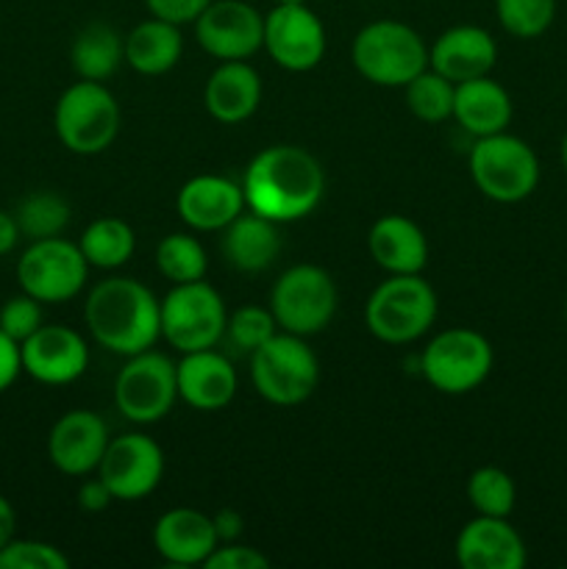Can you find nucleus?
<instances>
[{
  "label": "nucleus",
  "mask_w": 567,
  "mask_h": 569,
  "mask_svg": "<svg viewBox=\"0 0 567 569\" xmlns=\"http://www.w3.org/2000/svg\"><path fill=\"white\" fill-rule=\"evenodd\" d=\"M209 3L211 0H145L150 14L161 17L167 22H176V26L195 22Z\"/></svg>",
  "instance_id": "58836bf2"
},
{
  "label": "nucleus",
  "mask_w": 567,
  "mask_h": 569,
  "mask_svg": "<svg viewBox=\"0 0 567 569\" xmlns=\"http://www.w3.org/2000/svg\"><path fill=\"white\" fill-rule=\"evenodd\" d=\"M78 248H81L89 267L117 270L133 256L137 237H133V228L120 217H98V220L89 222L83 237L78 239Z\"/></svg>",
  "instance_id": "c85d7f7f"
},
{
  "label": "nucleus",
  "mask_w": 567,
  "mask_h": 569,
  "mask_svg": "<svg viewBox=\"0 0 567 569\" xmlns=\"http://www.w3.org/2000/svg\"><path fill=\"white\" fill-rule=\"evenodd\" d=\"M276 317L270 309H261V306H242V309L233 311L226 322V337L242 353H253L259 345H265L267 339L276 337Z\"/></svg>",
  "instance_id": "f704fd0d"
},
{
  "label": "nucleus",
  "mask_w": 567,
  "mask_h": 569,
  "mask_svg": "<svg viewBox=\"0 0 567 569\" xmlns=\"http://www.w3.org/2000/svg\"><path fill=\"white\" fill-rule=\"evenodd\" d=\"M83 320L100 348L126 359L153 348L161 337V303L137 278L115 276L92 287Z\"/></svg>",
  "instance_id": "f03ea898"
},
{
  "label": "nucleus",
  "mask_w": 567,
  "mask_h": 569,
  "mask_svg": "<svg viewBox=\"0 0 567 569\" xmlns=\"http://www.w3.org/2000/svg\"><path fill=\"white\" fill-rule=\"evenodd\" d=\"M178 400L176 365L159 350L128 356L115 381V406L126 420L150 426L170 415Z\"/></svg>",
  "instance_id": "9b49d317"
},
{
  "label": "nucleus",
  "mask_w": 567,
  "mask_h": 569,
  "mask_svg": "<svg viewBox=\"0 0 567 569\" xmlns=\"http://www.w3.org/2000/svg\"><path fill=\"white\" fill-rule=\"evenodd\" d=\"M454 120L476 139L506 131L511 122L509 92L489 76L456 83Z\"/></svg>",
  "instance_id": "393cba45"
},
{
  "label": "nucleus",
  "mask_w": 567,
  "mask_h": 569,
  "mask_svg": "<svg viewBox=\"0 0 567 569\" xmlns=\"http://www.w3.org/2000/svg\"><path fill=\"white\" fill-rule=\"evenodd\" d=\"M437 292L420 272L389 276L367 298L365 326L381 342L409 345L428 333L437 320Z\"/></svg>",
  "instance_id": "7ed1b4c3"
},
{
  "label": "nucleus",
  "mask_w": 567,
  "mask_h": 569,
  "mask_svg": "<svg viewBox=\"0 0 567 569\" xmlns=\"http://www.w3.org/2000/svg\"><path fill=\"white\" fill-rule=\"evenodd\" d=\"M559 156H561V167H565V172H567V133H565V139H561Z\"/></svg>",
  "instance_id": "a18cd8bd"
},
{
  "label": "nucleus",
  "mask_w": 567,
  "mask_h": 569,
  "mask_svg": "<svg viewBox=\"0 0 567 569\" xmlns=\"http://www.w3.org/2000/svg\"><path fill=\"white\" fill-rule=\"evenodd\" d=\"M276 3H284V6H292V3H306V0H276Z\"/></svg>",
  "instance_id": "49530a36"
},
{
  "label": "nucleus",
  "mask_w": 567,
  "mask_h": 569,
  "mask_svg": "<svg viewBox=\"0 0 567 569\" xmlns=\"http://www.w3.org/2000/svg\"><path fill=\"white\" fill-rule=\"evenodd\" d=\"M178 398L198 411L226 409L237 395V370L215 348L183 353L176 365Z\"/></svg>",
  "instance_id": "aec40b11"
},
{
  "label": "nucleus",
  "mask_w": 567,
  "mask_h": 569,
  "mask_svg": "<svg viewBox=\"0 0 567 569\" xmlns=\"http://www.w3.org/2000/svg\"><path fill=\"white\" fill-rule=\"evenodd\" d=\"M20 372H22L20 342H14L9 333L0 331V395H3L17 378H20Z\"/></svg>",
  "instance_id": "ea45409f"
},
{
  "label": "nucleus",
  "mask_w": 567,
  "mask_h": 569,
  "mask_svg": "<svg viewBox=\"0 0 567 569\" xmlns=\"http://www.w3.org/2000/svg\"><path fill=\"white\" fill-rule=\"evenodd\" d=\"M178 214L195 231H222L245 211L242 183L226 176H195L178 192Z\"/></svg>",
  "instance_id": "6ab92c4d"
},
{
  "label": "nucleus",
  "mask_w": 567,
  "mask_h": 569,
  "mask_svg": "<svg viewBox=\"0 0 567 569\" xmlns=\"http://www.w3.org/2000/svg\"><path fill=\"white\" fill-rule=\"evenodd\" d=\"M456 561L465 569H523L526 542L509 517L478 515L456 537Z\"/></svg>",
  "instance_id": "a211bd4d"
},
{
  "label": "nucleus",
  "mask_w": 567,
  "mask_h": 569,
  "mask_svg": "<svg viewBox=\"0 0 567 569\" xmlns=\"http://www.w3.org/2000/svg\"><path fill=\"white\" fill-rule=\"evenodd\" d=\"M56 137L70 153L98 156L120 131V106L100 81H78L61 92L53 111Z\"/></svg>",
  "instance_id": "423d86ee"
},
{
  "label": "nucleus",
  "mask_w": 567,
  "mask_h": 569,
  "mask_svg": "<svg viewBox=\"0 0 567 569\" xmlns=\"http://www.w3.org/2000/svg\"><path fill=\"white\" fill-rule=\"evenodd\" d=\"M226 303L211 283L200 281L172 283L161 300V337L178 353L215 348L226 337Z\"/></svg>",
  "instance_id": "6e6552de"
},
{
  "label": "nucleus",
  "mask_w": 567,
  "mask_h": 569,
  "mask_svg": "<svg viewBox=\"0 0 567 569\" xmlns=\"http://www.w3.org/2000/svg\"><path fill=\"white\" fill-rule=\"evenodd\" d=\"M156 267L161 276L172 283H189L200 281L206 276V250L189 233H170L156 248Z\"/></svg>",
  "instance_id": "2f4dec72"
},
{
  "label": "nucleus",
  "mask_w": 567,
  "mask_h": 569,
  "mask_svg": "<svg viewBox=\"0 0 567 569\" xmlns=\"http://www.w3.org/2000/svg\"><path fill=\"white\" fill-rule=\"evenodd\" d=\"M17 533V515H14V506L9 503V498H3L0 495V548H6V545L14 539Z\"/></svg>",
  "instance_id": "c03bdc74"
},
{
  "label": "nucleus",
  "mask_w": 567,
  "mask_h": 569,
  "mask_svg": "<svg viewBox=\"0 0 567 569\" xmlns=\"http://www.w3.org/2000/svg\"><path fill=\"white\" fill-rule=\"evenodd\" d=\"M500 28L517 39H537L554 26L556 0H495Z\"/></svg>",
  "instance_id": "72a5a7b5"
},
{
  "label": "nucleus",
  "mask_w": 567,
  "mask_h": 569,
  "mask_svg": "<svg viewBox=\"0 0 567 569\" xmlns=\"http://www.w3.org/2000/svg\"><path fill=\"white\" fill-rule=\"evenodd\" d=\"M337 283L322 267L295 264L270 292V311L278 328L295 337H315L337 315Z\"/></svg>",
  "instance_id": "1a4fd4ad"
},
{
  "label": "nucleus",
  "mask_w": 567,
  "mask_h": 569,
  "mask_svg": "<svg viewBox=\"0 0 567 569\" xmlns=\"http://www.w3.org/2000/svg\"><path fill=\"white\" fill-rule=\"evenodd\" d=\"M265 50L289 72H309L326 56V26L306 3H276L265 14Z\"/></svg>",
  "instance_id": "4468645a"
},
{
  "label": "nucleus",
  "mask_w": 567,
  "mask_h": 569,
  "mask_svg": "<svg viewBox=\"0 0 567 569\" xmlns=\"http://www.w3.org/2000/svg\"><path fill=\"white\" fill-rule=\"evenodd\" d=\"M109 445L103 417L89 409H72L53 422L48 433L50 465L64 476H89L98 470Z\"/></svg>",
  "instance_id": "f3484780"
},
{
  "label": "nucleus",
  "mask_w": 567,
  "mask_h": 569,
  "mask_svg": "<svg viewBox=\"0 0 567 569\" xmlns=\"http://www.w3.org/2000/svg\"><path fill=\"white\" fill-rule=\"evenodd\" d=\"M495 59H498V44L493 33L478 26L448 28L428 50V67L454 83L489 76Z\"/></svg>",
  "instance_id": "412c9836"
},
{
  "label": "nucleus",
  "mask_w": 567,
  "mask_h": 569,
  "mask_svg": "<svg viewBox=\"0 0 567 569\" xmlns=\"http://www.w3.org/2000/svg\"><path fill=\"white\" fill-rule=\"evenodd\" d=\"M222 256L228 264L239 272H261L276 261L281 250V237H278V222L248 211L222 228Z\"/></svg>",
  "instance_id": "a878e982"
},
{
  "label": "nucleus",
  "mask_w": 567,
  "mask_h": 569,
  "mask_svg": "<svg viewBox=\"0 0 567 569\" xmlns=\"http://www.w3.org/2000/svg\"><path fill=\"white\" fill-rule=\"evenodd\" d=\"M470 176L484 198L495 203H520L539 183V159L520 137L500 131L478 137L470 150Z\"/></svg>",
  "instance_id": "0eeeda50"
},
{
  "label": "nucleus",
  "mask_w": 567,
  "mask_h": 569,
  "mask_svg": "<svg viewBox=\"0 0 567 569\" xmlns=\"http://www.w3.org/2000/svg\"><path fill=\"white\" fill-rule=\"evenodd\" d=\"M20 226H17L14 214H9V211H0V256L11 253V250L17 248V242H20Z\"/></svg>",
  "instance_id": "37998d69"
},
{
  "label": "nucleus",
  "mask_w": 567,
  "mask_h": 569,
  "mask_svg": "<svg viewBox=\"0 0 567 569\" xmlns=\"http://www.w3.org/2000/svg\"><path fill=\"white\" fill-rule=\"evenodd\" d=\"M111 500H115V495H111L109 487L100 481V476L92 478V481H83L81 487H78V506H81L83 511H89V515L106 511L111 506Z\"/></svg>",
  "instance_id": "a19ab883"
},
{
  "label": "nucleus",
  "mask_w": 567,
  "mask_h": 569,
  "mask_svg": "<svg viewBox=\"0 0 567 569\" xmlns=\"http://www.w3.org/2000/svg\"><path fill=\"white\" fill-rule=\"evenodd\" d=\"M250 381L267 403L298 406L317 389L320 361L306 337L281 331L250 353Z\"/></svg>",
  "instance_id": "39448f33"
},
{
  "label": "nucleus",
  "mask_w": 567,
  "mask_h": 569,
  "mask_svg": "<svg viewBox=\"0 0 567 569\" xmlns=\"http://www.w3.org/2000/svg\"><path fill=\"white\" fill-rule=\"evenodd\" d=\"M467 500L484 517H509L517 503L515 481L500 467H478L467 481Z\"/></svg>",
  "instance_id": "473e14b6"
},
{
  "label": "nucleus",
  "mask_w": 567,
  "mask_h": 569,
  "mask_svg": "<svg viewBox=\"0 0 567 569\" xmlns=\"http://www.w3.org/2000/svg\"><path fill=\"white\" fill-rule=\"evenodd\" d=\"M70 559L56 545L39 539H11L0 548V569H67Z\"/></svg>",
  "instance_id": "c9c22d12"
},
{
  "label": "nucleus",
  "mask_w": 567,
  "mask_h": 569,
  "mask_svg": "<svg viewBox=\"0 0 567 569\" xmlns=\"http://www.w3.org/2000/svg\"><path fill=\"white\" fill-rule=\"evenodd\" d=\"M565 317H567V306H565Z\"/></svg>",
  "instance_id": "de8ad7c7"
},
{
  "label": "nucleus",
  "mask_w": 567,
  "mask_h": 569,
  "mask_svg": "<svg viewBox=\"0 0 567 569\" xmlns=\"http://www.w3.org/2000/svg\"><path fill=\"white\" fill-rule=\"evenodd\" d=\"M87 276L89 261L78 242L61 237L33 239L17 261L20 289L39 303H67L81 292Z\"/></svg>",
  "instance_id": "f8f14e48"
},
{
  "label": "nucleus",
  "mask_w": 567,
  "mask_h": 569,
  "mask_svg": "<svg viewBox=\"0 0 567 569\" xmlns=\"http://www.w3.org/2000/svg\"><path fill=\"white\" fill-rule=\"evenodd\" d=\"M372 261L389 276H415L428 264V239L415 220L404 214H384L367 233Z\"/></svg>",
  "instance_id": "5701e85b"
},
{
  "label": "nucleus",
  "mask_w": 567,
  "mask_h": 569,
  "mask_svg": "<svg viewBox=\"0 0 567 569\" xmlns=\"http://www.w3.org/2000/svg\"><path fill=\"white\" fill-rule=\"evenodd\" d=\"M14 220L22 237H28L31 242L33 239L61 237V231L70 222V203L61 194L42 189V192H31L20 200Z\"/></svg>",
  "instance_id": "c756f323"
},
{
  "label": "nucleus",
  "mask_w": 567,
  "mask_h": 569,
  "mask_svg": "<svg viewBox=\"0 0 567 569\" xmlns=\"http://www.w3.org/2000/svg\"><path fill=\"white\" fill-rule=\"evenodd\" d=\"M245 206L272 222L309 217L326 192L320 161L298 144H272L248 164L242 178Z\"/></svg>",
  "instance_id": "f257e3e1"
},
{
  "label": "nucleus",
  "mask_w": 567,
  "mask_h": 569,
  "mask_svg": "<svg viewBox=\"0 0 567 569\" xmlns=\"http://www.w3.org/2000/svg\"><path fill=\"white\" fill-rule=\"evenodd\" d=\"M183 53L181 26L150 14L126 39V61L139 76H165Z\"/></svg>",
  "instance_id": "bb28decb"
},
{
  "label": "nucleus",
  "mask_w": 567,
  "mask_h": 569,
  "mask_svg": "<svg viewBox=\"0 0 567 569\" xmlns=\"http://www.w3.org/2000/svg\"><path fill=\"white\" fill-rule=\"evenodd\" d=\"M206 111L217 122L237 126L256 114L261 103V78L248 61H220L203 89Z\"/></svg>",
  "instance_id": "b1692460"
},
{
  "label": "nucleus",
  "mask_w": 567,
  "mask_h": 569,
  "mask_svg": "<svg viewBox=\"0 0 567 569\" xmlns=\"http://www.w3.org/2000/svg\"><path fill=\"white\" fill-rule=\"evenodd\" d=\"M493 345L472 328H448L426 345L420 370L442 395H467L487 381L493 370Z\"/></svg>",
  "instance_id": "9d476101"
},
{
  "label": "nucleus",
  "mask_w": 567,
  "mask_h": 569,
  "mask_svg": "<svg viewBox=\"0 0 567 569\" xmlns=\"http://www.w3.org/2000/svg\"><path fill=\"white\" fill-rule=\"evenodd\" d=\"M42 326V303L31 295H14L0 306V331L9 333L14 342H26Z\"/></svg>",
  "instance_id": "e433bc0d"
},
{
  "label": "nucleus",
  "mask_w": 567,
  "mask_h": 569,
  "mask_svg": "<svg viewBox=\"0 0 567 569\" xmlns=\"http://www.w3.org/2000/svg\"><path fill=\"white\" fill-rule=\"evenodd\" d=\"M153 545L156 553L170 567H195L206 565L220 539H217L211 517L181 506V509L165 511L156 520Z\"/></svg>",
  "instance_id": "4be33fe9"
},
{
  "label": "nucleus",
  "mask_w": 567,
  "mask_h": 569,
  "mask_svg": "<svg viewBox=\"0 0 567 569\" xmlns=\"http://www.w3.org/2000/svg\"><path fill=\"white\" fill-rule=\"evenodd\" d=\"M70 61L78 78L103 83L126 61V39L109 22H89L72 42Z\"/></svg>",
  "instance_id": "cd10ccee"
},
{
  "label": "nucleus",
  "mask_w": 567,
  "mask_h": 569,
  "mask_svg": "<svg viewBox=\"0 0 567 569\" xmlns=\"http://www.w3.org/2000/svg\"><path fill=\"white\" fill-rule=\"evenodd\" d=\"M356 72L376 87H406L428 70V48L420 33L398 20L367 22L350 48Z\"/></svg>",
  "instance_id": "20e7f679"
},
{
  "label": "nucleus",
  "mask_w": 567,
  "mask_h": 569,
  "mask_svg": "<svg viewBox=\"0 0 567 569\" xmlns=\"http://www.w3.org/2000/svg\"><path fill=\"white\" fill-rule=\"evenodd\" d=\"M200 48L220 61H245L265 48V17L245 0H211L195 20Z\"/></svg>",
  "instance_id": "2eb2a0df"
},
{
  "label": "nucleus",
  "mask_w": 567,
  "mask_h": 569,
  "mask_svg": "<svg viewBox=\"0 0 567 569\" xmlns=\"http://www.w3.org/2000/svg\"><path fill=\"white\" fill-rule=\"evenodd\" d=\"M100 481L109 487L115 500L133 503L156 492L165 476V453L145 433H122L109 439L98 465Z\"/></svg>",
  "instance_id": "ddd939ff"
},
{
  "label": "nucleus",
  "mask_w": 567,
  "mask_h": 569,
  "mask_svg": "<svg viewBox=\"0 0 567 569\" xmlns=\"http://www.w3.org/2000/svg\"><path fill=\"white\" fill-rule=\"evenodd\" d=\"M22 372L44 387H67L78 381L89 367V348L81 333L70 326H39L20 345Z\"/></svg>",
  "instance_id": "dca6fc26"
},
{
  "label": "nucleus",
  "mask_w": 567,
  "mask_h": 569,
  "mask_svg": "<svg viewBox=\"0 0 567 569\" xmlns=\"http://www.w3.org/2000/svg\"><path fill=\"white\" fill-rule=\"evenodd\" d=\"M206 569H267L270 559L265 553H259L256 548L248 545H233L222 542L211 550V556L206 559Z\"/></svg>",
  "instance_id": "4c0bfd02"
},
{
  "label": "nucleus",
  "mask_w": 567,
  "mask_h": 569,
  "mask_svg": "<svg viewBox=\"0 0 567 569\" xmlns=\"http://www.w3.org/2000/svg\"><path fill=\"white\" fill-rule=\"evenodd\" d=\"M406 106L422 122H445L454 117L456 83L434 72L431 67L406 83Z\"/></svg>",
  "instance_id": "7c9ffc66"
},
{
  "label": "nucleus",
  "mask_w": 567,
  "mask_h": 569,
  "mask_svg": "<svg viewBox=\"0 0 567 569\" xmlns=\"http://www.w3.org/2000/svg\"><path fill=\"white\" fill-rule=\"evenodd\" d=\"M211 522H215V531H217V539L220 542H233V539L242 537V515L233 509H220L215 517H211Z\"/></svg>",
  "instance_id": "79ce46f5"
}]
</instances>
